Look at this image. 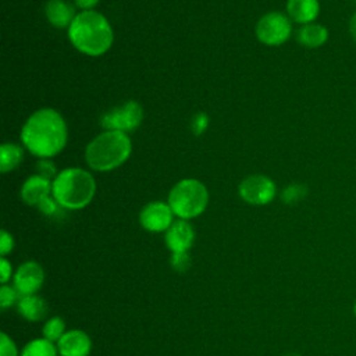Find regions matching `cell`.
Listing matches in <instances>:
<instances>
[{"mask_svg": "<svg viewBox=\"0 0 356 356\" xmlns=\"http://www.w3.org/2000/svg\"><path fill=\"white\" fill-rule=\"evenodd\" d=\"M353 313H355V316H356V299H355V303H353Z\"/></svg>", "mask_w": 356, "mask_h": 356, "instance_id": "32", "label": "cell"}, {"mask_svg": "<svg viewBox=\"0 0 356 356\" xmlns=\"http://www.w3.org/2000/svg\"><path fill=\"white\" fill-rule=\"evenodd\" d=\"M207 125H209V117L204 113H197L192 118V122H191V127H192V131L195 135L203 134L206 131Z\"/></svg>", "mask_w": 356, "mask_h": 356, "instance_id": "25", "label": "cell"}, {"mask_svg": "<svg viewBox=\"0 0 356 356\" xmlns=\"http://www.w3.org/2000/svg\"><path fill=\"white\" fill-rule=\"evenodd\" d=\"M68 131L61 114L54 108H40L28 117L21 140L31 154L39 159H50L58 154L67 145Z\"/></svg>", "mask_w": 356, "mask_h": 356, "instance_id": "1", "label": "cell"}, {"mask_svg": "<svg viewBox=\"0 0 356 356\" xmlns=\"http://www.w3.org/2000/svg\"><path fill=\"white\" fill-rule=\"evenodd\" d=\"M96 192L93 175L78 167H70L57 174L51 184V196L68 210H79L88 206Z\"/></svg>", "mask_w": 356, "mask_h": 356, "instance_id": "4", "label": "cell"}, {"mask_svg": "<svg viewBox=\"0 0 356 356\" xmlns=\"http://www.w3.org/2000/svg\"><path fill=\"white\" fill-rule=\"evenodd\" d=\"M18 312L24 318L29 321H40L47 314V305L36 293L25 295L19 296L18 299Z\"/></svg>", "mask_w": 356, "mask_h": 356, "instance_id": "17", "label": "cell"}, {"mask_svg": "<svg viewBox=\"0 0 356 356\" xmlns=\"http://www.w3.org/2000/svg\"><path fill=\"white\" fill-rule=\"evenodd\" d=\"M132 152L128 134L121 131H103L95 136L85 149L86 164L100 172L111 171L124 164Z\"/></svg>", "mask_w": 356, "mask_h": 356, "instance_id": "3", "label": "cell"}, {"mask_svg": "<svg viewBox=\"0 0 356 356\" xmlns=\"http://www.w3.org/2000/svg\"><path fill=\"white\" fill-rule=\"evenodd\" d=\"M36 171L39 175L53 181L57 177V167L50 159H40L36 164Z\"/></svg>", "mask_w": 356, "mask_h": 356, "instance_id": "22", "label": "cell"}, {"mask_svg": "<svg viewBox=\"0 0 356 356\" xmlns=\"http://www.w3.org/2000/svg\"><path fill=\"white\" fill-rule=\"evenodd\" d=\"M72 46L90 57L104 54L113 44L114 33L107 18L95 10L81 11L68 28Z\"/></svg>", "mask_w": 356, "mask_h": 356, "instance_id": "2", "label": "cell"}, {"mask_svg": "<svg viewBox=\"0 0 356 356\" xmlns=\"http://www.w3.org/2000/svg\"><path fill=\"white\" fill-rule=\"evenodd\" d=\"M24 159L22 147L15 143H3L0 146V171L3 174L17 168Z\"/></svg>", "mask_w": 356, "mask_h": 356, "instance_id": "18", "label": "cell"}, {"mask_svg": "<svg viewBox=\"0 0 356 356\" xmlns=\"http://www.w3.org/2000/svg\"><path fill=\"white\" fill-rule=\"evenodd\" d=\"M14 248V239L11 236V234H8L6 229L1 231L0 235V253L4 257L8 252H11Z\"/></svg>", "mask_w": 356, "mask_h": 356, "instance_id": "28", "label": "cell"}, {"mask_svg": "<svg viewBox=\"0 0 356 356\" xmlns=\"http://www.w3.org/2000/svg\"><path fill=\"white\" fill-rule=\"evenodd\" d=\"M100 0H75V4L82 10V11H89L93 10V7L99 3Z\"/></svg>", "mask_w": 356, "mask_h": 356, "instance_id": "30", "label": "cell"}, {"mask_svg": "<svg viewBox=\"0 0 356 356\" xmlns=\"http://www.w3.org/2000/svg\"><path fill=\"white\" fill-rule=\"evenodd\" d=\"M53 181L35 174L31 175L21 188V197L29 206H38L43 199L51 195Z\"/></svg>", "mask_w": 356, "mask_h": 356, "instance_id": "13", "label": "cell"}, {"mask_svg": "<svg viewBox=\"0 0 356 356\" xmlns=\"http://www.w3.org/2000/svg\"><path fill=\"white\" fill-rule=\"evenodd\" d=\"M307 193V189L305 185H300V184H292V185H288L282 193H281V199L284 203L286 204H293V203H298L299 200H302Z\"/></svg>", "mask_w": 356, "mask_h": 356, "instance_id": "21", "label": "cell"}, {"mask_svg": "<svg viewBox=\"0 0 356 356\" xmlns=\"http://www.w3.org/2000/svg\"><path fill=\"white\" fill-rule=\"evenodd\" d=\"M320 13L318 0H288L286 1V14L288 17L298 24H310L314 22Z\"/></svg>", "mask_w": 356, "mask_h": 356, "instance_id": "15", "label": "cell"}, {"mask_svg": "<svg viewBox=\"0 0 356 356\" xmlns=\"http://www.w3.org/2000/svg\"><path fill=\"white\" fill-rule=\"evenodd\" d=\"M18 292L17 289L13 286H7V285H3L1 289H0V306L1 309H7L10 307L18 298Z\"/></svg>", "mask_w": 356, "mask_h": 356, "instance_id": "23", "label": "cell"}, {"mask_svg": "<svg viewBox=\"0 0 356 356\" xmlns=\"http://www.w3.org/2000/svg\"><path fill=\"white\" fill-rule=\"evenodd\" d=\"M0 338V356H17V348L11 338L6 332H1Z\"/></svg>", "mask_w": 356, "mask_h": 356, "instance_id": "26", "label": "cell"}, {"mask_svg": "<svg viewBox=\"0 0 356 356\" xmlns=\"http://www.w3.org/2000/svg\"><path fill=\"white\" fill-rule=\"evenodd\" d=\"M291 32V18L278 11L264 14L256 25L257 39L267 46H278L285 43L289 39Z\"/></svg>", "mask_w": 356, "mask_h": 356, "instance_id": "7", "label": "cell"}, {"mask_svg": "<svg viewBox=\"0 0 356 356\" xmlns=\"http://www.w3.org/2000/svg\"><path fill=\"white\" fill-rule=\"evenodd\" d=\"M286 356H299L298 353H289V355H286Z\"/></svg>", "mask_w": 356, "mask_h": 356, "instance_id": "33", "label": "cell"}, {"mask_svg": "<svg viewBox=\"0 0 356 356\" xmlns=\"http://www.w3.org/2000/svg\"><path fill=\"white\" fill-rule=\"evenodd\" d=\"M239 196L250 204L254 206H263L270 203L277 193L275 184L271 178L261 175V174H254L246 177L238 188Z\"/></svg>", "mask_w": 356, "mask_h": 356, "instance_id": "8", "label": "cell"}, {"mask_svg": "<svg viewBox=\"0 0 356 356\" xmlns=\"http://www.w3.org/2000/svg\"><path fill=\"white\" fill-rule=\"evenodd\" d=\"M353 1H355V3H356V0H353Z\"/></svg>", "mask_w": 356, "mask_h": 356, "instance_id": "34", "label": "cell"}, {"mask_svg": "<svg viewBox=\"0 0 356 356\" xmlns=\"http://www.w3.org/2000/svg\"><path fill=\"white\" fill-rule=\"evenodd\" d=\"M58 350L46 338H39L28 342L22 349L21 356H57Z\"/></svg>", "mask_w": 356, "mask_h": 356, "instance_id": "19", "label": "cell"}, {"mask_svg": "<svg viewBox=\"0 0 356 356\" xmlns=\"http://www.w3.org/2000/svg\"><path fill=\"white\" fill-rule=\"evenodd\" d=\"M167 203L174 216L181 220H191L204 211L209 203V192L199 179L185 178L172 186Z\"/></svg>", "mask_w": 356, "mask_h": 356, "instance_id": "5", "label": "cell"}, {"mask_svg": "<svg viewBox=\"0 0 356 356\" xmlns=\"http://www.w3.org/2000/svg\"><path fill=\"white\" fill-rule=\"evenodd\" d=\"M90 348V338L81 330L67 331L57 342V350L60 356H88Z\"/></svg>", "mask_w": 356, "mask_h": 356, "instance_id": "12", "label": "cell"}, {"mask_svg": "<svg viewBox=\"0 0 356 356\" xmlns=\"http://www.w3.org/2000/svg\"><path fill=\"white\" fill-rule=\"evenodd\" d=\"M38 207H39V210H40L43 214H46V216H53V214L57 213L58 207H61V206H60V204L56 202V199L50 195V196H47L46 199H43V200L38 204Z\"/></svg>", "mask_w": 356, "mask_h": 356, "instance_id": "27", "label": "cell"}, {"mask_svg": "<svg viewBox=\"0 0 356 356\" xmlns=\"http://www.w3.org/2000/svg\"><path fill=\"white\" fill-rule=\"evenodd\" d=\"M0 273H1V282L6 284L11 278V264L4 257L0 260Z\"/></svg>", "mask_w": 356, "mask_h": 356, "instance_id": "29", "label": "cell"}, {"mask_svg": "<svg viewBox=\"0 0 356 356\" xmlns=\"http://www.w3.org/2000/svg\"><path fill=\"white\" fill-rule=\"evenodd\" d=\"M142 106L135 100H128L124 104L104 113L100 118V124L104 131H121L128 134L135 131L142 124Z\"/></svg>", "mask_w": 356, "mask_h": 356, "instance_id": "6", "label": "cell"}, {"mask_svg": "<svg viewBox=\"0 0 356 356\" xmlns=\"http://www.w3.org/2000/svg\"><path fill=\"white\" fill-rule=\"evenodd\" d=\"M65 332V324L61 317H51L43 325V338L49 339L50 342H58Z\"/></svg>", "mask_w": 356, "mask_h": 356, "instance_id": "20", "label": "cell"}, {"mask_svg": "<svg viewBox=\"0 0 356 356\" xmlns=\"http://www.w3.org/2000/svg\"><path fill=\"white\" fill-rule=\"evenodd\" d=\"M44 13L47 21L56 28H70L76 15L74 6L65 0H49Z\"/></svg>", "mask_w": 356, "mask_h": 356, "instance_id": "14", "label": "cell"}, {"mask_svg": "<svg viewBox=\"0 0 356 356\" xmlns=\"http://www.w3.org/2000/svg\"><path fill=\"white\" fill-rule=\"evenodd\" d=\"M349 32H350L352 39L356 42V11H355V14L350 17V21H349Z\"/></svg>", "mask_w": 356, "mask_h": 356, "instance_id": "31", "label": "cell"}, {"mask_svg": "<svg viewBox=\"0 0 356 356\" xmlns=\"http://www.w3.org/2000/svg\"><path fill=\"white\" fill-rule=\"evenodd\" d=\"M174 213L168 203L165 202H150L147 203L139 214L140 225L150 232H163L167 231L172 221Z\"/></svg>", "mask_w": 356, "mask_h": 356, "instance_id": "9", "label": "cell"}, {"mask_svg": "<svg viewBox=\"0 0 356 356\" xmlns=\"http://www.w3.org/2000/svg\"><path fill=\"white\" fill-rule=\"evenodd\" d=\"M44 281V271L36 261H26L14 274V288L19 296L35 295Z\"/></svg>", "mask_w": 356, "mask_h": 356, "instance_id": "10", "label": "cell"}, {"mask_svg": "<svg viewBox=\"0 0 356 356\" xmlns=\"http://www.w3.org/2000/svg\"><path fill=\"white\" fill-rule=\"evenodd\" d=\"M195 241L192 225L186 220H177L165 231V243L172 253L188 252Z\"/></svg>", "mask_w": 356, "mask_h": 356, "instance_id": "11", "label": "cell"}, {"mask_svg": "<svg viewBox=\"0 0 356 356\" xmlns=\"http://www.w3.org/2000/svg\"><path fill=\"white\" fill-rule=\"evenodd\" d=\"M298 42L309 49H316L323 46L328 39V31L324 25L310 22L302 25L296 32Z\"/></svg>", "mask_w": 356, "mask_h": 356, "instance_id": "16", "label": "cell"}, {"mask_svg": "<svg viewBox=\"0 0 356 356\" xmlns=\"http://www.w3.org/2000/svg\"><path fill=\"white\" fill-rule=\"evenodd\" d=\"M191 264V259L186 252H179V253H172L171 257V266L177 271H185Z\"/></svg>", "mask_w": 356, "mask_h": 356, "instance_id": "24", "label": "cell"}]
</instances>
